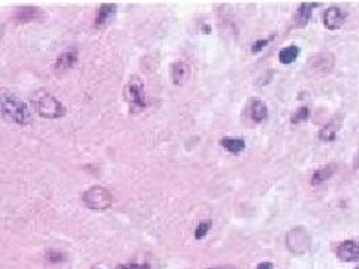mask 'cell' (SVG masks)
Segmentation results:
<instances>
[{
  "label": "cell",
  "instance_id": "cell-14",
  "mask_svg": "<svg viewBox=\"0 0 359 269\" xmlns=\"http://www.w3.org/2000/svg\"><path fill=\"white\" fill-rule=\"evenodd\" d=\"M340 130V120H332L329 121L325 127H322L319 132V139L320 141H325V142H331L335 139V136L339 133Z\"/></svg>",
  "mask_w": 359,
  "mask_h": 269
},
{
  "label": "cell",
  "instance_id": "cell-2",
  "mask_svg": "<svg viewBox=\"0 0 359 269\" xmlns=\"http://www.w3.org/2000/svg\"><path fill=\"white\" fill-rule=\"evenodd\" d=\"M32 103H33L35 111L43 118H59L66 114L63 103L43 90H38L33 93Z\"/></svg>",
  "mask_w": 359,
  "mask_h": 269
},
{
  "label": "cell",
  "instance_id": "cell-5",
  "mask_svg": "<svg viewBox=\"0 0 359 269\" xmlns=\"http://www.w3.org/2000/svg\"><path fill=\"white\" fill-rule=\"evenodd\" d=\"M289 250L294 253H304L310 249V236L304 228H295L287 233L286 238Z\"/></svg>",
  "mask_w": 359,
  "mask_h": 269
},
{
  "label": "cell",
  "instance_id": "cell-26",
  "mask_svg": "<svg viewBox=\"0 0 359 269\" xmlns=\"http://www.w3.org/2000/svg\"><path fill=\"white\" fill-rule=\"evenodd\" d=\"M355 269H359V268H355Z\"/></svg>",
  "mask_w": 359,
  "mask_h": 269
},
{
  "label": "cell",
  "instance_id": "cell-19",
  "mask_svg": "<svg viewBox=\"0 0 359 269\" xmlns=\"http://www.w3.org/2000/svg\"><path fill=\"white\" fill-rule=\"evenodd\" d=\"M308 118V108L307 106H301L297 113H294V116L290 118V121L294 124H298V123H302Z\"/></svg>",
  "mask_w": 359,
  "mask_h": 269
},
{
  "label": "cell",
  "instance_id": "cell-15",
  "mask_svg": "<svg viewBox=\"0 0 359 269\" xmlns=\"http://www.w3.org/2000/svg\"><path fill=\"white\" fill-rule=\"evenodd\" d=\"M220 144L225 150H228L229 153L238 154L241 153L244 148H245V142L244 139H239V138H221L220 139Z\"/></svg>",
  "mask_w": 359,
  "mask_h": 269
},
{
  "label": "cell",
  "instance_id": "cell-1",
  "mask_svg": "<svg viewBox=\"0 0 359 269\" xmlns=\"http://www.w3.org/2000/svg\"><path fill=\"white\" fill-rule=\"evenodd\" d=\"M0 103H2L0 105L2 114L8 121L20 124V126H26L32 121V114H30L29 106L23 103L20 99L8 93H2Z\"/></svg>",
  "mask_w": 359,
  "mask_h": 269
},
{
  "label": "cell",
  "instance_id": "cell-9",
  "mask_svg": "<svg viewBox=\"0 0 359 269\" xmlns=\"http://www.w3.org/2000/svg\"><path fill=\"white\" fill-rule=\"evenodd\" d=\"M318 3H302L299 5L298 11L294 17V26L295 27H304L310 18H311V14H313V8H316Z\"/></svg>",
  "mask_w": 359,
  "mask_h": 269
},
{
  "label": "cell",
  "instance_id": "cell-21",
  "mask_svg": "<svg viewBox=\"0 0 359 269\" xmlns=\"http://www.w3.org/2000/svg\"><path fill=\"white\" fill-rule=\"evenodd\" d=\"M117 269H151L148 263H127V265H121Z\"/></svg>",
  "mask_w": 359,
  "mask_h": 269
},
{
  "label": "cell",
  "instance_id": "cell-18",
  "mask_svg": "<svg viewBox=\"0 0 359 269\" xmlns=\"http://www.w3.org/2000/svg\"><path fill=\"white\" fill-rule=\"evenodd\" d=\"M211 226H213V221L211 220H205V221H200L199 225L196 226V229H195V239H202V238H205L207 236V233L210 232V229H211Z\"/></svg>",
  "mask_w": 359,
  "mask_h": 269
},
{
  "label": "cell",
  "instance_id": "cell-8",
  "mask_svg": "<svg viewBox=\"0 0 359 269\" xmlns=\"http://www.w3.org/2000/svg\"><path fill=\"white\" fill-rule=\"evenodd\" d=\"M117 11V5L116 3H102L98 9V15L95 18V27H102L103 24H106L109 19L114 17Z\"/></svg>",
  "mask_w": 359,
  "mask_h": 269
},
{
  "label": "cell",
  "instance_id": "cell-3",
  "mask_svg": "<svg viewBox=\"0 0 359 269\" xmlns=\"http://www.w3.org/2000/svg\"><path fill=\"white\" fill-rule=\"evenodd\" d=\"M82 204L90 208V210H96V211H102V210H108L113 202H114V196L113 193L109 192L105 187H92L87 192H84L82 194Z\"/></svg>",
  "mask_w": 359,
  "mask_h": 269
},
{
  "label": "cell",
  "instance_id": "cell-25",
  "mask_svg": "<svg viewBox=\"0 0 359 269\" xmlns=\"http://www.w3.org/2000/svg\"><path fill=\"white\" fill-rule=\"evenodd\" d=\"M92 269H99V268H92Z\"/></svg>",
  "mask_w": 359,
  "mask_h": 269
},
{
  "label": "cell",
  "instance_id": "cell-6",
  "mask_svg": "<svg viewBox=\"0 0 359 269\" xmlns=\"http://www.w3.org/2000/svg\"><path fill=\"white\" fill-rule=\"evenodd\" d=\"M347 18V14L340 6H329L323 12V24L328 30H339Z\"/></svg>",
  "mask_w": 359,
  "mask_h": 269
},
{
  "label": "cell",
  "instance_id": "cell-22",
  "mask_svg": "<svg viewBox=\"0 0 359 269\" xmlns=\"http://www.w3.org/2000/svg\"><path fill=\"white\" fill-rule=\"evenodd\" d=\"M268 42H270V39H260L258 42H255V45L252 47V51L253 53H259V51H262L268 45Z\"/></svg>",
  "mask_w": 359,
  "mask_h": 269
},
{
  "label": "cell",
  "instance_id": "cell-13",
  "mask_svg": "<svg viewBox=\"0 0 359 269\" xmlns=\"http://www.w3.org/2000/svg\"><path fill=\"white\" fill-rule=\"evenodd\" d=\"M78 60V56L75 51H68V53H63L60 54L57 60H56V69L57 71H66V69H71Z\"/></svg>",
  "mask_w": 359,
  "mask_h": 269
},
{
  "label": "cell",
  "instance_id": "cell-11",
  "mask_svg": "<svg viewBox=\"0 0 359 269\" xmlns=\"http://www.w3.org/2000/svg\"><path fill=\"white\" fill-rule=\"evenodd\" d=\"M249 116L255 123H262L268 116V108L265 102H262L259 99H253L249 105Z\"/></svg>",
  "mask_w": 359,
  "mask_h": 269
},
{
  "label": "cell",
  "instance_id": "cell-20",
  "mask_svg": "<svg viewBox=\"0 0 359 269\" xmlns=\"http://www.w3.org/2000/svg\"><path fill=\"white\" fill-rule=\"evenodd\" d=\"M47 259H48L50 262H63V260H64V254L60 253V251H50V253L47 254Z\"/></svg>",
  "mask_w": 359,
  "mask_h": 269
},
{
  "label": "cell",
  "instance_id": "cell-10",
  "mask_svg": "<svg viewBox=\"0 0 359 269\" xmlns=\"http://www.w3.org/2000/svg\"><path fill=\"white\" fill-rule=\"evenodd\" d=\"M42 15V11L36 6H20L15 11L14 18L18 23H29V21H35Z\"/></svg>",
  "mask_w": 359,
  "mask_h": 269
},
{
  "label": "cell",
  "instance_id": "cell-16",
  "mask_svg": "<svg viewBox=\"0 0 359 269\" xmlns=\"http://www.w3.org/2000/svg\"><path fill=\"white\" fill-rule=\"evenodd\" d=\"M299 56V48L297 45H290V47H286L283 48L279 53V60L281 64H290L294 63L297 57Z\"/></svg>",
  "mask_w": 359,
  "mask_h": 269
},
{
  "label": "cell",
  "instance_id": "cell-4",
  "mask_svg": "<svg viewBox=\"0 0 359 269\" xmlns=\"http://www.w3.org/2000/svg\"><path fill=\"white\" fill-rule=\"evenodd\" d=\"M124 97H126L127 103L130 105V111H133V113L142 111L147 106L144 92H142V82L137 78L130 79V82L127 84V87L124 90Z\"/></svg>",
  "mask_w": 359,
  "mask_h": 269
},
{
  "label": "cell",
  "instance_id": "cell-12",
  "mask_svg": "<svg viewBox=\"0 0 359 269\" xmlns=\"http://www.w3.org/2000/svg\"><path fill=\"white\" fill-rule=\"evenodd\" d=\"M335 171H337V165H335V163H328V165H325L323 168H320V169H318L316 172L313 173V176H311V184H313V186L322 184L323 181L329 180V178L335 173Z\"/></svg>",
  "mask_w": 359,
  "mask_h": 269
},
{
  "label": "cell",
  "instance_id": "cell-17",
  "mask_svg": "<svg viewBox=\"0 0 359 269\" xmlns=\"http://www.w3.org/2000/svg\"><path fill=\"white\" fill-rule=\"evenodd\" d=\"M186 74H187V66H186V63H183V61H175V63L171 66V78H172V81H174L175 85H178V84H181V82L184 81Z\"/></svg>",
  "mask_w": 359,
  "mask_h": 269
},
{
  "label": "cell",
  "instance_id": "cell-7",
  "mask_svg": "<svg viewBox=\"0 0 359 269\" xmlns=\"http://www.w3.org/2000/svg\"><path fill=\"white\" fill-rule=\"evenodd\" d=\"M335 254L343 262H356L359 260V242L344 241L337 247Z\"/></svg>",
  "mask_w": 359,
  "mask_h": 269
},
{
  "label": "cell",
  "instance_id": "cell-23",
  "mask_svg": "<svg viewBox=\"0 0 359 269\" xmlns=\"http://www.w3.org/2000/svg\"><path fill=\"white\" fill-rule=\"evenodd\" d=\"M273 268H274V265H273L271 262H260L259 265H258L255 269H273Z\"/></svg>",
  "mask_w": 359,
  "mask_h": 269
},
{
  "label": "cell",
  "instance_id": "cell-24",
  "mask_svg": "<svg viewBox=\"0 0 359 269\" xmlns=\"http://www.w3.org/2000/svg\"><path fill=\"white\" fill-rule=\"evenodd\" d=\"M208 269H228V268H208Z\"/></svg>",
  "mask_w": 359,
  "mask_h": 269
}]
</instances>
